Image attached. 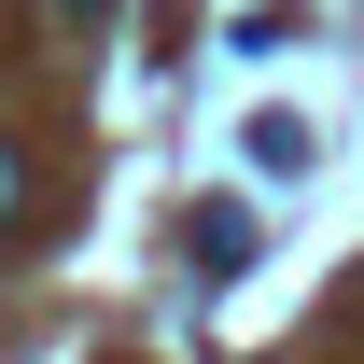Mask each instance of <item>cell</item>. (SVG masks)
I'll use <instances>...</instances> for the list:
<instances>
[{"label":"cell","mask_w":364,"mask_h":364,"mask_svg":"<svg viewBox=\"0 0 364 364\" xmlns=\"http://www.w3.org/2000/svg\"><path fill=\"white\" fill-rule=\"evenodd\" d=\"M28 225V154H14V140H0V238Z\"/></svg>","instance_id":"obj_3"},{"label":"cell","mask_w":364,"mask_h":364,"mask_svg":"<svg viewBox=\"0 0 364 364\" xmlns=\"http://www.w3.org/2000/svg\"><path fill=\"white\" fill-rule=\"evenodd\" d=\"M238 154H252V182H294V168H309V127H294V112H252Z\"/></svg>","instance_id":"obj_2"},{"label":"cell","mask_w":364,"mask_h":364,"mask_svg":"<svg viewBox=\"0 0 364 364\" xmlns=\"http://www.w3.org/2000/svg\"><path fill=\"white\" fill-rule=\"evenodd\" d=\"M56 14H85V28H98V14H112V0H56Z\"/></svg>","instance_id":"obj_4"},{"label":"cell","mask_w":364,"mask_h":364,"mask_svg":"<svg viewBox=\"0 0 364 364\" xmlns=\"http://www.w3.org/2000/svg\"><path fill=\"white\" fill-rule=\"evenodd\" d=\"M182 252H210V280H225L238 252H252V210H238V196H210V210H196V225H182Z\"/></svg>","instance_id":"obj_1"}]
</instances>
